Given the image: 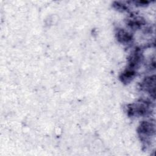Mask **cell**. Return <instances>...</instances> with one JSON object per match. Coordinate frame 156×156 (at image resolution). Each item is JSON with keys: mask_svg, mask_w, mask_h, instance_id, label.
I'll return each instance as SVG.
<instances>
[{"mask_svg": "<svg viewBox=\"0 0 156 156\" xmlns=\"http://www.w3.org/2000/svg\"><path fill=\"white\" fill-rule=\"evenodd\" d=\"M118 39L121 40L122 42H128L131 39V36L124 31H121L118 32Z\"/></svg>", "mask_w": 156, "mask_h": 156, "instance_id": "cell-1", "label": "cell"}]
</instances>
